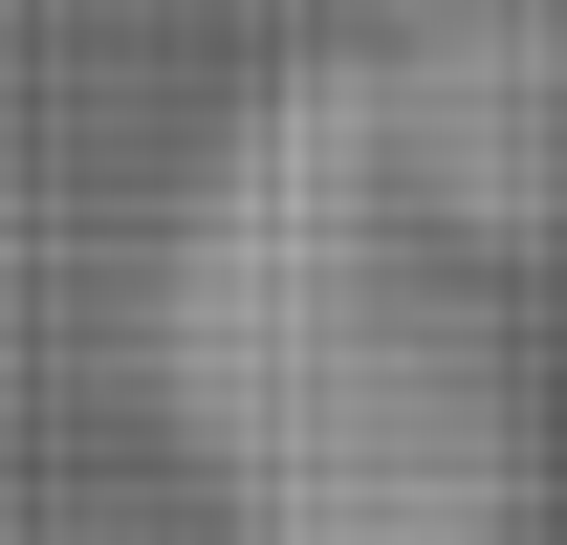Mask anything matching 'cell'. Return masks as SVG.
I'll list each match as a JSON object with an SVG mask.
<instances>
[{
	"label": "cell",
	"mask_w": 567,
	"mask_h": 545,
	"mask_svg": "<svg viewBox=\"0 0 567 545\" xmlns=\"http://www.w3.org/2000/svg\"><path fill=\"white\" fill-rule=\"evenodd\" d=\"M153 414L218 545H524V349L502 263H458L350 66H284L175 175L153 240Z\"/></svg>",
	"instance_id": "6da1fadb"
},
{
	"label": "cell",
	"mask_w": 567,
	"mask_h": 545,
	"mask_svg": "<svg viewBox=\"0 0 567 545\" xmlns=\"http://www.w3.org/2000/svg\"><path fill=\"white\" fill-rule=\"evenodd\" d=\"M350 110L458 263H567V0H393V44H350Z\"/></svg>",
	"instance_id": "7a4b0ae2"
},
{
	"label": "cell",
	"mask_w": 567,
	"mask_h": 545,
	"mask_svg": "<svg viewBox=\"0 0 567 545\" xmlns=\"http://www.w3.org/2000/svg\"><path fill=\"white\" fill-rule=\"evenodd\" d=\"M546 284H567V263H546Z\"/></svg>",
	"instance_id": "3957f363"
}]
</instances>
